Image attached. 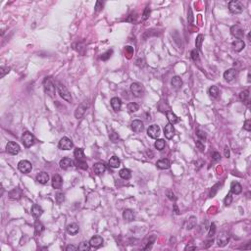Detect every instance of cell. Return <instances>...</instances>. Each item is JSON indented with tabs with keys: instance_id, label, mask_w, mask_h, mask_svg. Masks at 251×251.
I'll return each instance as SVG.
<instances>
[{
	"instance_id": "c3c4849f",
	"label": "cell",
	"mask_w": 251,
	"mask_h": 251,
	"mask_svg": "<svg viewBox=\"0 0 251 251\" xmlns=\"http://www.w3.org/2000/svg\"><path fill=\"white\" fill-rule=\"evenodd\" d=\"M10 71V68H8V67H4V66H2L1 68H0V78H3L6 74L9 73Z\"/></svg>"
},
{
	"instance_id": "836d02e7",
	"label": "cell",
	"mask_w": 251,
	"mask_h": 251,
	"mask_svg": "<svg viewBox=\"0 0 251 251\" xmlns=\"http://www.w3.org/2000/svg\"><path fill=\"white\" fill-rule=\"evenodd\" d=\"M35 232L36 236L41 235V233L44 232V226H43L40 222H38V221H36L35 224Z\"/></svg>"
},
{
	"instance_id": "277c9868",
	"label": "cell",
	"mask_w": 251,
	"mask_h": 251,
	"mask_svg": "<svg viewBox=\"0 0 251 251\" xmlns=\"http://www.w3.org/2000/svg\"><path fill=\"white\" fill-rule=\"evenodd\" d=\"M22 141H23V143H24V145L26 147H31L35 143V138L31 132H26L23 133Z\"/></svg>"
},
{
	"instance_id": "ee69618b",
	"label": "cell",
	"mask_w": 251,
	"mask_h": 251,
	"mask_svg": "<svg viewBox=\"0 0 251 251\" xmlns=\"http://www.w3.org/2000/svg\"><path fill=\"white\" fill-rule=\"evenodd\" d=\"M166 195H167V197H168V198L171 200V201H176V200H177V197H176V195H175V193L173 192V190L168 189V190L166 191Z\"/></svg>"
},
{
	"instance_id": "f907efd6",
	"label": "cell",
	"mask_w": 251,
	"mask_h": 251,
	"mask_svg": "<svg viewBox=\"0 0 251 251\" xmlns=\"http://www.w3.org/2000/svg\"><path fill=\"white\" fill-rule=\"evenodd\" d=\"M232 201H233V197H232V193H229L227 196H226V198H225V205L226 206H230V204H232Z\"/></svg>"
},
{
	"instance_id": "9f6ffc18",
	"label": "cell",
	"mask_w": 251,
	"mask_h": 251,
	"mask_svg": "<svg viewBox=\"0 0 251 251\" xmlns=\"http://www.w3.org/2000/svg\"><path fill=\"white\" fill-rule=\"evenodd\" d=\"M149 14H150V9H149V7H146L145 10H144V13H143V17H142V20H143V21H144V20H146V19H148Z\"/></svg>"
},
{
	"instance_id": "e7e4bbea",
	"label": "cell",
	"mask_w": 251,
	"mask_h": 251,
	"mask_svg": "<svg viewBox=\"0 0 251 251\" xmlns=\"http://www.w3.org/2000/svg\"><path fill=\"white\" fill-rule=\"evenodd\" d=\"M174 210H175V212H176L177 215H179V214H180V210H179V208H178V206H177V204H174Z\"/></svg>"
},
{
	"instance_id": "44dd1931",
	"label": "cell",
	"mask_w": 251,
	"mask_h": 251,
	"mask_svg": "<svg viewBox=\"0 0 251 251\" xmlns=\"http://www.w3.org/2000/svg\"><path fill=\"white\" fill-rule=\"evenodd\" d=\"M74 165H75V163H74L73 160L70 158H63L61 161H60V167H61V169H64V170L71 168V167H73Z\"/></svg>"
},
{
	"instance_id": "680465c9",
	"label": "cell",
	"mask_w": 251,
	"mask_h": 251,
	"mask_svg": "<svg viewBox=\"0 0 251 251\" xmlns=\"http://www.w3.org/2000/svg\"><path fill=\"white\" fill-rule=\"evenodd\" d=\"M102 7H103V3H102V2H100V1H97V2H96L95 11H96V12H99L100 10L102 9Z\"/></svg>"
},
{
	"instance_id": "83f0119b",
	"label": "cell",
	"mask_w": 251,
	"mask_h": 251,
	"mask_svg": "<svg viewBox=\"0 0 251 251\" xmlns=\"http://www.w3.org/2000/svg\"><path fill=\"white\" fill-rule=\"evenodd\" d=\"M156 166L158 167L159 169L161 170H166V169H169L170 166H171V163L168 159H161L159 160L158 162L156 163Z\"/></svg>"
},
{
	"instance_id": "91938a15",
	"label": "cell",
	"mask_w": 251,
	"mask_h": 251,
	"mask_svg": "<svg viewBox=\"0 0 251 251\" xmlns=\"http://www.w3.org/2000/svg\"><path fill=\"white\" fill-rule=\"evenodd\" d=\"M79 249V247H77L75 245H68L66 247V250L67 251H76V250H78Z\"/></svg>"
},
{
	"instance_id": "5bb4252c",
	"label": "cell",
	"mask_w": 251,
	"mask_h": 251,
	"mask_svg": "<svg viewBox=\"0 0 251 251\" xmlns=\"http://www.w3.org/2000/svg\"><path fill=\"white\" fill-rule=\"evenodd\" d=\"M103 241H104V240H103V238L100 236H92L91 238H90L89 244H90V246H91V247L97 248V247L102 245Z\"/></svg>"
},
{
	"instance_id": "f35d334b",
	"label": "cell",
	"mask_w": 251,
	"mask_h": 251,
	"mask_svg": "<svg viewBox=\"0 0 251 251\" xmlns=\"http://www.w3.org/2000/svg\"><path fill=\"white\" fill-rule=\"evenodd\" d=\"M248 98H249V91L248 90H243L239 93V99L241 100V101L245 102V101H248Z\"/></svg>"
},
{
	"instance_id": "7402d4cb",
	"label": "cell",
	"mask_w": 251,
	"mask_h": 251,
	"mask_svg": "<svg viewBox=\"0 0 251 251\" xmlns=\"http://www.w3.org/2000/svg\"><path fill=\"white\" fill-rule=\"evenodd\" d=\"M171 85H172L174 88L179 89L182 88V85H183V79H180V77L175 76V77H173L172 79H171Z\"/></svg>"
},
{
	"instance_id": "db71d44e",
	"label": "cell",
	"mask_w": 251,
	"mask_h": 251,
	"mask_svg": "<svg viewBox=\"0 0 251 251\" xmlns=\"http://www.w3.org/2000/svg\"><path fill=\"white\" fill-rule=\"evenodd\" d=\"M110 139H111L114 143L118 142V141H119V135H118V133L112 132L111 135H110Z\"/></svg>"
},
{
	"instance_id": "2e32d148",
	"label": "cell",
	"mask_w": 251,
	"mask_h": 251,
	"mask_svg": "<svg viewBox=\"0 0 251 251\" xmlns=\"http://www.w3.org/2000/svg\"><path fill=\"white\" fill-rule=\"evenodd\" d=\"M62 185H63V180L61 178V176L58 175V174H55V175L52 177V186H53V188H55V189L61 188Z\"/></svg>"
},
{
	"instance_id": "74e56055",
	"label": "cell",
	"mask_w": 251,
	"mask_h": 251,
	"mask_svg": "<svg viewBox=\"0 0 251 251\" xmlns=\"http://www.w3.org/2000/svg\"><path fill=\"white\" fill-rule=\"evenodd\" d=\"M203 40H204V35H199L196 38V39H195V46H196L198 50H201Z\"/></svg>"
},
{
	"instance_id": "6da1fadb",
	"label": "cell",
	"mask_w": 251,
	"mask_h": 251,
	"mask_svg": "<svg viewBox=\"0 0 251 251\" xmlns=\"http://www.w3.org/2000/svg\"><path fill=\"white\" fill-rule=\"evenodd\" d=\"M43 88H44V91L47 95H49L50 97H54L55 92H56V86L54 85V82L51 79V78H45L43 81Z\"/></svg>"
},
{
	"instance_id": "9a60e30c",
	"label": "cell",
	"mask_w": 251,
	"mask_h": 251,
	"mask_svg": "<svg viewBox=\"0 0 251 251\" xmlns=\"http://www.w3.org/2000/svg\"><path fill=\"white\" fill-rule=\"evenodd\" d=\"M130 128L135 132H140L144 129V126H143V123L140 120H135L130 124Z\"/></svg>"
},
{
	"instance_id": "d590c367",
	"label": "cell",
	"mask_w": 251,
	"mask_h": 251,
	"mask_svg": "<svg viewBox=\"0 0 251 251\" xmlns=\"http://www.w3.org/2000/svg\"><path fill=\"white\" fill-rule=\"evenodd\" d=\"M165 145H166V142L164 139H157L155 141V144H154L155 148L157 150H159V151H161V150L165 148Z\"/></svg>"
},
{
	"instance_id": "ffe728a7",
	"label": "cell",
	"mask_w": 251,
	"mask_h": 251,
	"mask_svg": "<svg viewBox=\"0 0 251 251\" xmlns=\"http://www.w3.org/2000/svg\"><path fill=\"white\" fill-rule=\"evenodd\" d=\"M135 212L132 209H126L123 212V218L127 222H132V221L135 220Z\"/></svg>"
},
{
	"instance_id": "be15d7a7",
	"label": "cell",
	"mask_w": 251,
	"mask_h": 251,
	"mask_svg": "<svg viewBox=\"0 0 251 251\" xmlns=\"http://www.w3.org/2000/svg\"><path fill=\"white\" fill-rule=\"evenodd\" d=\"M126 51L129 52L130 54H133V48L132 47V46H127V47H126Z\"/></svg>"
},
{
	"instance_id": "d4e9b609",
	"label": "cell",
	"mask_w": 251,
	"mask_h": 251,
	"mask_svg": "<svg viewBox=\"0 0 251 251\" xmlns=\"http://www.w3.org/2000/svg\"><path fill=\"white\" fill-rule=\"evenodd\" d=\"M111 106L115 111H120L122 108V100L118 97H113L111 99Z\"/></svg>"
},
{
	"instance_id": "8d00e7d4",
	"label": "cell",
	"mask_w": 251,
	"mask_h": 251,
	"mask_svg": "<svg viewBox=\"0 0 251 251\" xmlns=\"http://www.w3.org/2000/svg\"><path fill=\"white\" fill-rule=\"evenodd\" d=\"M196 217H190V218L188 219V221H187V225H186V229L187 230H191L193 229L195 226H196Z\"/></svg>"
},
{
	"instance_id": "4fadbf2b",
	"label": "cell",
	"mask_w": 251,
	"mask_h": 251,
	"mask_svg": "<svg viewBox=\"0 0 251 251\" xmlns=\"http://www.w3.org/2000/svg\"><path fill=\"white\" fill-rule=\"evenodd\" d=\"M164 135H165L166 138L168 139H172L174 138V135H175V129H174L172 124L169 123L165 126V128H164Z\"/></svg>"
},
{
	"instance_id": "6125c7cd",
	"label": "cell",
	"mask_w": 251,
	"mask_h": 251,
	"mask_svg": "<svg viewBox=\"0 0 251 251\" xmlns=\"http://www.w3.org/2000/svg\"><path fill=\"white\" fill-rule=\"evenodd\" d=\"M188 14H189V16H188V22H189V23H192V22H193V16H192V11H191V9L188 10Z\"/></svg>"
},
{
	"instance_id": "d6a6232c",
	"label": "cell",
	"mask_w": 251,
	"mask_h": 251,
	"mask_svg": "<svg viewBox=\"0 0 251 251\" xmlns=\"http://www.w3.org/2000/svg\"><path fill=\"white\" fill-rule=\"evenodd\" d=\"M22 196V192L19 188H14L9 192V197L11 199H19Z\"/></svg>"
},
{
	"instance_id": "7bdbcfd3",
	"label": "cell",
	"mask_w": 251,
	"mask_h": 251,
	"mask_svg": "<svg viewBox=\"0 0 251 251\" xmlns=\"http://www.w3.org/2000/svg\"><path fill=\"white\" fill-rule=\"evenodd\" d=\"M65 200V194L63 192H58L56 194V202L58 204H61Z\"/></svg>"
},
{
	"instance_id": "1f68e13d",
	"label": "cell",
	"mask_w": 251,
	"mask_h": 251,
	"mask_svg": "<svg viewBox=\"0 0 251 251\" xmlns=\"http://www.w3.org/2000/svg\"><path fill=\"white\" fill-rule=\"evenodd\" d=\"M119 175L123 180H129L132 177V173H130V171L129 169L124 168L119 172Z\"/></svg>"
},
{
	"instance_id": "f5cc1de1",
	"label": "cell",
	"mask_w": 251,
	"mask_h": 251,
	"mask_svg": "<svg viewBox=\"0 0 251 251\" xmlns=\"http://www.w3.org/2000/svg\"><path fill=\"white\" fill-rule=\"evenodd\" d=\"M218 187H220V183H217V185H215L213 187H212V189H211V192H210V197H213L214 195L216 194V192L218 191Z\"/></svg>"
},
{
	"instance_id": "7a4b0ae2",
	"label": "cell",
	"mask_w": 251,
	"mask_h": 251,
	"mask_svg": "<svg viewBox=\"0 0 251 251\" xmlns=\"http://www.w3.org/2000/svg\"><path fill=\"white\" fill-rule=\"evenodd\" d=\"M57 89H58L59 94H60V96H61L63 99L66 100L67 102H71L72 101L71 93H70L68 88H67L64 85H62L61 82H58V83H57Z\"/></svg>"
},
{
	"instance_id": "bcb514c9",
	"label": "cell",
	"mask_w": 251,
	"mask_h": 251,
	"mask_svg": "<svg viewBox=\"0 0 251 251\" xmlns=\"http://www.w3.org/2000/svg\"><path fill=\"white\" fill-rule=\"evenodd\" d=\"M113 54V50H107V51L105 53H103L102 56H101V59L103 60V61H106V60H108L110 57H111V55Z\"/></svg>"
},
{
	"instance_id": "6f0895ef",
	"label": "cell",
	"mask_w": 251,
	"mask_h": 251,
	"mask_svg": "<svg viewBox=\"0 0 251 251\" xmlns=\"http://www.w3.org/2000/svg\"><path fill=\"white\" fill-rule=\"evenodd\" d=\"M220 158H221V155H220L219 152H217V151L213 152V154H212V159L214 160V161H218V160H220Z\"/></svg>"
},
{
	"instance_id": "f546056e",
	"label": "cell",
	"mask_w": 251,
	"mask_h": 251,
	"mask_svg": "<svg viewBox=\"0 0 251 251\" xmlns=\"http://www.w3.org/2000/svg\"><path fill=\"white\" fill-rule=\"evenodd\" d=\"M108 164L110 167H112V168H118V167H120V165H121V161H120V159L117 156H112L111 158H110Z\"/></svg>"
},
{
	"instance_id": "cb8c5ba5",
	"label": "cell",
	"mask_w": 251,
	"mask_h": 251,
	"mask_svg": "<svg viewBox=\"0 0 251 251\" xmlns=\"http://www.w3.org/2000/svg\"><path fill=\"white\" fill-rule=\"evenodd\" d=\"M79 227L76 223L70 224V225L67 226V232H68L69 235H71V236L77 235V233H79Z\"/></svg>"
},
{
	"instance_id": "8992f818",
	"label": "cell",
	"mask_w": 251,
	"mask_h": 251,
	"mask_svg": "<svg viewBox=\"0 0 251 251\" xmlns=\"http://www.w3.org/2000/svg\"><path fill=\"white\" fill-rule=\"evenodd\" d=\"M18 169L20 172H22L24 174H28L31 172L32 169V163L28 161V160H22V161H20L18 164Z\"/></svg>"
},
{
	"instance_id": "5b68a950",
	"label": "cell",
	"mask_w": 251,
	"mask_h": 251,
	"mask_svg": "<svg viewBox=\"0 0 251 251\" xmlns=\"http://www.w3.org/2000/svg\"><path fill=\"white\" fill-rule=\"evenodd\" d=\"M130 90H132V94L135 97H140L144 94V89H143L142 85L138 82H133L130 85Z\"/></svg>"
},
{
	"instance_id": "681fc988",
	"label": "cell",
	"mask_w": 251,
	"mask_h": 251,
	"mask_svg": "<svg viewBox=\"0 0 251 251\" xmlns=\"http://www.w3.org/2000/svg\"><path fill=\"white\" fill-rule=\"evenodd\" d=\"M196 147L200 152H204V150H205V146H204V143L201 140H197L196 141Z\"/></svg>"
},
{
	"instance_id": "b9f144b4",
	"label": "cell",
	"mask_w": 251,
	"mask_h": 251,
	"mask_svg": "<svg viewBox=\"0 0 251 251\" xmlns=\"http://www.w3.org/2000/svg\"><path fill=\"white\" fill-rule=\"evenodd\" d=\"M90 244L89 242H85V241H82L81 244L79 245V250H82V251H86V250H89L90 248Z\"/></svg>"
},
{
	"instance_id": "7c38bea8",
	"label": "cell",
	"mask_w": 251,
	"mask_h": 251,
	"mask_svg": "<svg viewBox=\"0 0 251 251\" xmlns=\"http://www.w3.org/2000/svg\"><path fill=\"white\" fill-rule=\"evenodd\" d=\"M236 76H237V71L236 69H229L224 73V78H225L226 81L229 82L235 81Z\"/></svg>"
},
{
	"instance_id": "ab89813d",
	"label": "cell",
	"mask_w": 251,
	"mask_h": 251,
	"mask_svg": "<svg viewBox=\"0 0 251 251\" xmlns=\"http://www.w3.org/2000/svg\"><path fill=\"white\" fill-rule=\"evenodd\" d=\"M128 109L130 112H136L139 110V105L136 104V103H135V102H130L128 105Z\"/></svg>"
},
{
	"instance_id": "e575fe53",
	"label": "cell",
	"mask_w": 251,
	"mask_h": 251,
	"mask_svg": "<svg viewBox=\"0 0 251 251\" xmlns=\"http://www.w3.org/2000/svg\"><path fill=\"white\" fill-rule=\"evenodd\" d=\"M208 93H209V95L212 98H217V97H218V95H219V88H217L216 85L210 86V88L208 90Z\"/></svg>"
},
{
	"instance_id": "484cf974",
	"label": "cell",
	"mask_w": 251,
	"mask_h": 251,
	"mask_svg": "<svg viewBox=\"0 0 251 251\" xmlns=\"http://www.w3.org/2000/svg\"><path fill=\"white\" fill-rule=\"evenodd\" d=\"M93 171H94L96 175H102L106 171V166L103 163H96L93 166Z\"/></svg>"
},
{
	"instance_id": "ac0fdd59",
	"label": "cell",
	"mask_w": 251,
	"mask_h": 251,
	"mask_svg": "<svg viewBox=\"0 0 251 251\" xmlns=\"http://www.w3.org/2000/svg\"><path fill=\"white\" fill-rule=\"evenodd\" d=\"M31 212H32V215L33 218L38 219V218H39V217L42 215L43 210H42V208H41L40 206L38 205V204H33L32 207Z\"/></svg>"
},
{
	"instance_id": "03108f58",
	"label": "cell",
	"mask_w": 251,
	"mask_h": 251,
	"mask_svg": "<svg viewBox=\"0 0 251 251\" xmlns=\"http://www.w3.org/2000/svg\"><path fill=\"white\" fill-rule=\"evenodd\" d=\"M196 247L195 246H186L185 247V250H195Z\"/></svg>"
},
{
	"instance_id": "e0dca14e",
	"label": "cell",
	"mask_w": 251,
	"mask_h": 251,
	"mask_svg": "<svg viewBox=\"0 0 251 251\" xmlns=\"http://www.w3.org/2000/svg\"><path fill=\"white\" fill-rule=\"evenodd\" d=\"M86 108H88V104L85 102V103H82L81 105H79L78 108H77L76 112H75V117L77 119H81L82 117L85 115V113L86 111Z\"/></svg>"
},
{
	"instance_id": "11a10c76",
	"label": "cell",
	"mask_w": 251,
	"mask_h": 251,
	"mask_svg": "<svg viewBox=\"0 0 251 251\" xmlns=\"http://www.w3.org/2000/svg\"><path fill=\"white\" fill-rule=\"evenodd\" d=\"M243 129L245 130H247V132H250L251 130V121L250 120H246V121L244 122Z\"/></svg>"
},
{
	"instance_id": "603a6c76",
	"label": "cell",
	"mask_w": 251,
	"mask_h": 251,
	"mask_svg": "<svg viewBox=\"0 0 251 251\" xmlns=\"http://www.w3.org/2000/svg\"><path fill=\"white\" fill-rule=\"evenodd\" d=\"M36 180H38V183H41V185H45V183H47V182L49 180L48 174L45 173V172L39 173L38 175L36 176Z\"/></svg>"
},
{
	"instance_id": "3957f363",
	"label": "cell",
	"mask_w": 251,
	"mask_h": 251,
	"mask_svg": "<svg viewBox=\"0 0 251 251\" xmlns=\"http://www.w3.org/2000/svg\"><path fill=\"white\" fill-rule=\"evenodd\" d=\"M229 9L230 11L233 13V14H239L243 11V5L240 1H237V0H233L229 3Z\"/></svg>"
},
{
	"instance_id": "7dc6e473",
	"label": "cell",
	"mask_w": 251,
	"mask_h": 251,
	"mask_svg": "<svg viewBox=\"0 0 251 251\" xmlns=\"http://www.w3.org/2000/svg\"><path fill=\"white\" fill-rule=\"evenodd\" d=\"M191 59L194 62H198L199 61V53L196 49H193L191 51Z\"/></svg>"
},
{
	"instance_id": "f1b7e54d",
	"label": "cell",
	"mask_w": 251,
	"mask_h": 251,
	"mask_svg": "<svg viewBox=\"0 0 251 251\" xmlns=\"http://www.w3.org/2000/svg\"><path fill=\"white\" fill-rule=\"evenodd\" d=\"M166 116H167V119H168L169 123L172 124V125H175V124L179 122V118L177 117L176 114H174L172 111H167Z\"/></svg>"
},
{
	"instance_id": "8fae6325",
	"label": "cell",
	"mask_w": 251,
	"mask_h": 251,
	"mask_svg": "<svg viewBox=\"0 0 251 251\" xmlns=\"http://www.w3.org/2000/svg\"><path fill=\"white\" fill-rule=\"evenodd\" d=\"M229 240H230L229 233H226V232H223V233H221L220 235H219L218 238H217V242H218L219 246L224 247V246H226Z\"/></svg>"
},
{
	"instance_id": "94428289",
	"label": "cell",
	"mask_w": 251,
	"mask_h": 251,
	"mask_svg": "<svg viewBox=\"0 0 251 251\" xmlns=\"http://www.w3.org/2000/svg\"><path fill=\"white\" fill-rule=\"evenodd\" d=\"M224 154H225V157H227V158H230V148L227 146H226L225 149H224Z\"/></svg>"
},
{
	"instance_id": "52a82bcc",
	"label": "cell",
	"mask_w": 251,
	"mask_h": 251,
	"mask_svg": "<svg viewBox=\"0 0 251 251\" xmlns=\"http://www.w3.org/2000/svg\"><path fill=\"white\" fill-rule=\"evenodd\" d=\"M21 148H20V145L18 143H16L14 141H10L7 143V145H6V151H7L9 154H11V155H17Z\"/></svg>"
},
{
	"instance_id": "d6986e66",
	"label": "cell",
	"mask_w": 251,
	"mask_h": 251,
	"mask_svg": "<svg viewBox=\"0 0 251 251\" xmlns=\"http://www.w3.org/2000/svg\"><path fill=\"white\" fill-rule=\"evenodd\" d=\"M244 46H245V43H244V41L241 40V39H236V40L232 43L233 49L236 52L241 51V50L244 48Z\"/></svg>"
},
{
	"instance_id": "60d3db41",
	"label": "cell",
	"mask_w": 251,
	"mask_h": 251,
	"mask_svg": "<svg viewBox=\"0 0 251 251\" xmlns=\"http://www.w3.org/2000/svg\"><path fill=\"white\" fill-rule=\"evenodd\" d=\"M76 166L78 167V168H81L82 170H88V164H86V162L85 161H81V160H77Z\"/></svg>"
},
{
	"instance_id": "ba28073f",
	"label": "cell",
	"mask_w": 251,
	"mask_h": 251,
	"mask_svg": "<svg viewBox=\"0 0 251 251\" xmlns=\"http://www.w3.org/2000/svg\"><path fill=\"white\" fill-rule=\"evenodd\" d=\"M58 146H59V148L62 150H70L73 148L74 143L72 140L68 138H62L60 139Z\"/></svg>"
},
{
	"instance_id": "816d5d0a",
	"label": "cell",
	"mask_w": 251,
	"mask_h": 251,
	"mask_svg": "<svg viewBox=\"0 0 251 251\" xmlns=\"http://www.w3.org/2000/svg\"><path fill=\"white\" fill-rule=\"evenodd\" d=\"M196 135L198 136L200 139H201V141H202V140H206V135H205V132H202V130H196Z\"/></svg>"
},
{
	"instance_id": "9c48e42d",
	"label": "cell",
	"mask_w": 251,
	"mask_h": 251,
	"mask_svg": "<svg viewBox=\"0 0 251 251\" xmlns=\"http://www.w3.org/2000/svg\"><path fill=\"white\" fill-rule=\"evenodd\" d=\"M147 135L151 138H158L160 135V128L157 125H151L147 130Z\"/></svg>"
},
{
	"instance_id": "4dcf8cb0",
	"label": "cell",
	"mask_w": 251,
	"mask_h": 251,
	"mask_svg": "<svg viewBox=\"0 0 251 251\" xmlns=\"http://www.w3.org/2000/svg\"><path fill=\"white\" fill-rule=\"evenodd\" d=\"M74 155H75L77 160H81V161H85V153H83V150L82 148H76L75 152H74Z\"/></svg>"
},
{
	"instance_id": "f6af8a7d",
	"label": "cell",
	"mask_w": 251,
	"mask_h": 251,
	"mask_svg": "<svg viewBox=\"0 0 251 251\" xmlns=\"http://www.w3.org/2000/svg\"><path fill=\"white\" fill-rule=\"evenodd\" d=\"M215 233H216V225L214 223L211 224V226H210V230H209V233H208V236L210 237H213L214 236H215Z\"/></svg>"
},
{
	"instance_id": "4316f807",
	"label": "cell",
	"mask_w": 251,
	"mask_h": 251,
	"mask_svg": "<svg viewBox=\"0 0 251 251\" xmlns=\"http://www.w3.org/2000/svg\"><path fill=\"white\" fill-rule=\"evenodd\" d=\"M241 191H242V186L240 185L238 183L233 182L232 185H230V193H233V194H239Z\"/></svg>"
},
{
	"instance_id": "30bf717a",
	"label": "cell",
	"mask_w": 251,
	"mask_h": 251,
	"mask_svg": "<svg viewBox=\"0 0 251 251\" xmlns=\"http://www.w3.org/2000/svg\"><path fill=\"white\" fill-rule=\"evenodd\" d=\"M230 33H232L233 36H235V38L237 39H241L242 40V38H244V32L239 26H236V25L233 26L232 28H230Z\"/></svg>"
}]
</instances>
